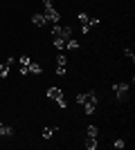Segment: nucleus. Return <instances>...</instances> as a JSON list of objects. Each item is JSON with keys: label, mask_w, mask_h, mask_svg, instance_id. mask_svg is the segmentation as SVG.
I'll return each mask as SVG.
<instances>
[{"label": "nucleus", "mask_w": 135, "mask_h": 150, "mask_svg": "<svg viewBox=\"0 0 135 150\" xmlns=\"http://www.w3.org/2000/svg\"><path fill=\"white\" fill-rule=\"evenodd\" d=\"M84 146H86L88 150H97V137H86Z\"/></svg>", "instance_id": "nucleus-9"}, {"label": "nucleus", "mask_w": 135, "mask_h": 150, "mask_svg": "<svg viewBox=\"0 0 135 150\" xmlns=\"http://www.w3.org/2000/svg\"><path fill=\"white\" fill-rule=\"evenodd\" d=\"M56 74H59V76L68 74V69H65V65H56Z\"/></svg>", "instance_id": "nucleus-18"}, {"label": "nucleus", "mask_w": 135, "mask_h": 150, "mask_svg": "<svg viewBox=\"0 0 135 150\" xmlns=\"http://www.w3.org/2000/svg\"><path fill=\"white\" fill-rule=\"evenodd\" d=\"M43 16L47 18V23H52V25H56L59 18H61V16H59V11L54 9V7H45V13H43Z\"/></svg>", "instance_id": "nucleus-6"}, {"label": "nucleus", "mask_w": 135, "mask_h": 150, "mask_svg": "<svg viewBox=\"0 0 135 150\" xmlns=\"http://www.w3.org/2000/svg\"><path fill=\"white\" fill-rule=\"evenodd\" d=\"M65 50H79V43L72 40V38H68V40H65Z\"/></svg>", "instance_id": "nucleus-12"}, {"label": "nucleus", "mask_w": 135, "mask_h": 150, "mask_svg": "<svg viewBox=\"0 0 135 150\" xmlns=\"http://www.w3.org/2000/svg\"><path fill=\"white\" fill-rule=\"evenodd\" d=\"M7 76H9V65L2 63V65H0V79H7Z\"/></svg>", "instance_id": "nucleus-13"}, {"label": "nucleus", "mask_w": 135, "mask_h": 150, "mask_svg": "<svg viewBox=\"0 0 135 150\" xmlns=\"http://www.w3.org/2000/svg\"><path fill=\"white\" fill-rule=\"evenodd\" d=\"M27 72H29V74H41V72H43V69H41V65L39 63H29V65H27Z\"/></svg>", "instance_id": "nucleus-10"}, {"label": "nucleus", "mask_w": 135, "mask_h": 150, "mask_svg": "<svg viewBox=\"0 0 135 150\" xmlns=\"http://www.w3.org/2000/svg\"><path fill=\"white\" fill-rule=\"evenodd\" d=\"M20 67H27V65H29V63H32V58H29V56H23V58H20Z\"/></svg>", "instance_id": "nucleus-17"}, {"label": "nucleus", "mask_w": 135, "mask_h": 150, "mask_svg": "<svg viewBox=\"0 0 135 150\" xmlns=\"http://www.w3.org/2000/svg\"><path fill=\"white\" fill-rule=\"evenodd\" d=\"M124 54H126V56H129L131 61H133V58H135V54H133V50H131V47H126V50H124Z\"/></svg>", "instance_id": "nucleus-20"}, {"label": "nucleus", "mask_w": 135, "mask_h": 150, "mask_svg": "<svg viewBox=\"0 0 135 150\" xmlns=\"http://www.w3.org/2000/svg\"><path fill=\"white\" fill-rule=\"evenodd\" d=\"M11 134H14V128H9L0 121V137H11Z\"/></svg>", "instance_id": "nucleus-8"}, {"label": "nucleus", "mask_w": 135, "mask_h": 150, "mask_svg": "<svg viewBox=\"0 0 135 150\" xmlns=\"http://www.w3.org/2000/svg\"><path fill=\"white\" fill-rule=\"evenodd\" d=\"M54 132H56V125H47V128H43V139H50Z\"/></svg>", "instance_id": "nucleus-11"}, {"label": "nucleus", "mask_w": 135, "mask_h": 150, "mask_svg": "<svg viewBox=\"0 0 135 150\" xmlns=\"http://www.w3.org/2000/svg\"><path fill=\"white\" fill-rule=\"evenodd\" d=\"M99 130H97V125H88V130H86V137H97Z\"/></svg>", "instance_id": "nucleus-14"}, {"label": "nucleus", "mask_w": 135, "mask_h": 150, "mask_svg": "<svg viewBox=\"0 0 135 150\" xmlns=\"http://www.w3.org/2000/svg\"><path fill=\"white\" fill-rule=\"evenodd\" d=\"M77 103L84 105V112L86 114H92L97 108V96L95 92H88V94H77Z\"/></svg>", "instance_id": "nucleus-1"}, {"label": "nucleus", "mask_w": 135, "mask_h": 150, "mask_svg": "<svg viewBox=\"0 0 135 150\" xmlns=\"http://www.w3.org/2000/svg\"><path fill=\"white\" fill-rule=\"evenodd\" d=\"M54 47H56L59 52L65 50V40H63V38H54Z\"/></svg>", "instance_id": "nucleus-15"}, {"label": "nucleus", "mask_w": 135, "mask_h": 150, "mask_svg": "<svg viewBox=\"0 0 135 150\" xmlns=\"http://www.w3.org/2000/svg\"><path fill=\"white\" fill-rule=\"evenodd\" d=\"M113 146H115L117 150H122L124 146H126V141H124V139H117V141H115V144H113Z\"/></svg>", "instance_id": "nucleus-19"}, {"label": "nucleus", "mask_w": 135, "mask_h": 150, "mask_svg": "<svg viewBox=\"0 0 135 150\" xmlns=\"http://www.w3.org/2000/svg\"><path fill=\"white\" fill-rule=\"evenodd\" d=\"M113 90H115V94H117V101H126V99H129L131 85H129V83H115Z\"/></svg>", "instance_id": "nucleus-5"}, {"label": "nucleus", "mask_w": 135, "mask_h": 150, "mask_svg": "<svg viewBox=\"0 0 135 150\" xmlns=\"http://www.w3.org/2000/svg\"><path fill=\"white\" fill-rule=\"evenodd\" d=\"M77 18H79V23H81V31H84V34H88L90 31V27L92 25H97V23H99V18H90L88 13H77Z\"/></svg>", "instance_id": "nucleus-2"}, {"label": "nucleus", "mask_w": 135, "mask_h": 150, "mask_svg": "<svg viewBox=\"0 0 135 150\" xmlns=\"http://www.w3.org/2000/svg\"><path fill=\"white\" fill-rule=\"evenodd\" d=\"M43 5L45 7H52V0H43Z\"/></svg>", "instance_id": "nucleus-21"}, {"label": "nucleus", "mask_w": 135, "mask_h": 150, "mask_svg": "<svg viewBox=\"0 0 135 150\" xmlns=\"http://www.w3.org/2000/svg\"><path fill=\"white\" fill-rule=\"evenodd\" d=\"M52 36L54 38H63V40H68V38L72 36V27H68V25H54L52 27Z\"/></svg>", "instance_id": "nucleus-3"}, {"label": "nucleus", "mask_w": 135, "mask_h": 150, "mask_svg": "<svg viewBox=\"0 0 135 150\" xmlns=\"http://www.w3.org/2000/svg\"><path fill=\"white\" fill-rule=\"evenodd\" d=\"M47 96H50L52 101H59V108H68V103H65V96H63V90L50 88V90H47Z\"/></svg>", "instance_id": "nucleus-4"}, {"label": "nucleus", "mask_w": 135, "mask_h": 150, "mask_svg": "<svg viewBox=\"0 0 135 150\" xmlns=\"http://www.w3.org/2000/svg\"><path fill=\"white\" fill-rule=\"evenodd\" d=\"M32 23L36 27H45V25H47V18H45L43 13H34V16H32Z\"/></svg>", "instance_id": "nucleus-7"}, {"label": "nucleus", "mask_w": 135, "mask_h": 150, "mask_svg": "<svg viewBox=\"0 0 135 150\" xmlns=\"http://www.w3.org/2000/svg\"><path fill=\"white\" fill-rule=\"evenodd\" d=\"M65 63H68V56L59 52V56H56V65H65Z\"/></svg>", "instance_id": "nucleus-16"}]
</instances>
